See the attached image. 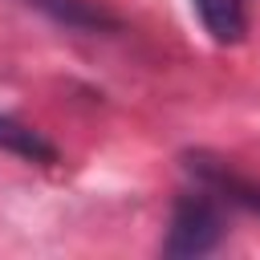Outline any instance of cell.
Masks as SVG:
<instances>
[{
  "instance_id": "cell-3",
  "label": "cell",
  "mask_w": 260,
  "mask_h": 260,
  "mask_svg": "<svg viewBox=\"0 0 260 260\" xmlns=\"http://www.w3.org/2000/svg\"><path fill=\"white\" fill-rule=\"evenodd\" d=\"M0 150L4 154H16L24 162H41V167L57 162V146L41 130H32L28 122H20L12 114H0Z\"/></svg>"
},
{
  "instance_id": "cell-4",
  "label": "cell",
  "mask_w": 260,
  "mask_h": 260,
  "mask_svg": "<svg viewBox=\"0 0 260 260\" xmlns=\"http://www.w3.org/2000/svg\"><path fill=\"white\" fill-rule=\"evenodd\" d=\"M207 37L215 45H236L244 41L248 32V12H244V0H191Z\"/></svg>"
},
{
  "instance_id": "cell-1",
  "label": "cell",
  "mask_w": 260,
  "mask_h": 260,
  "mask_svg": "<svg viewBox=\"0 0 260 260\" xmlns=\"http://www.w3.org/2000/svg\"><path fill=\"white\" fill-rule=\"evenodd\" d=\"M219 240H223V215H219V203L211 199V191L179 195L171 207L162 256H207Z\"/></svg>"
},
{
  "instance_id": "cell-2",
  "label": "cell",
  "mask_w": 260,
  "mask_h": 260,
  "mask_svg": "<svg viewBox=\"0 0 260 260\" xmlns=\"http://www.w3.org/2000/svg\"><path fill=\"white\" fill-rule=\"evenodd\" d=\"M187 171L195 175V183L236 207H248V211H260V183L256 179H244L236 175L223 158H207V154H187Z\"/></svg>"
}]
</instances>
